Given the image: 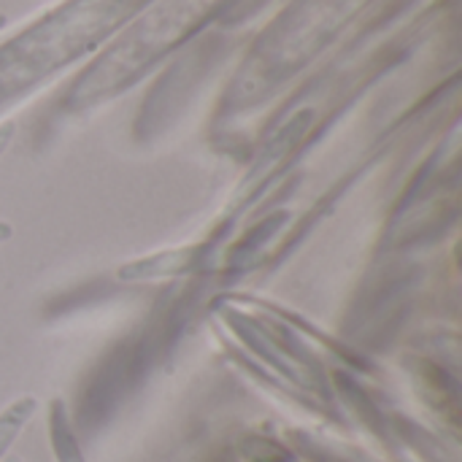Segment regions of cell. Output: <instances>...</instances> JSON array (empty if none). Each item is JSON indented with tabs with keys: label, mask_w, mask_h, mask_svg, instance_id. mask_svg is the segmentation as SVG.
Segmentation results:
<instances>
[{
	"label": "cell",
	"mask_w": 462,
	"mask_h": 462,
	"mask_svg": "<svg viewBox=\"0 0 462 462\" xmlns=\"http://www.w3.org/2000/svg\"><path fill=\"white\" fill-rule=\"evenodd\" d=\"M198 252H200V246H187V249H171L162 254L141 257V260L122 265L116 271V276H119V282H152V279L181 276V273L192 271V265L198 263Z\"/></svg>",
	"instance_id": "obj_1"
},
{
	"label": "cell",
	"mask_w": 462,
	"mask_h": 462,
	"mask_svg": "<svg viewBox=\"0 0 462 462\" xmlns=\"http://www.w3.org/2000/svg\"><path fill=\"white\" fill-rule=\"evenodd\" d=\"M49 441H51V452H54L57 462H87L81 447H79V439L73 433L68 406L60 398L51 401V406H49Z\"/></svg>",
	"instance_id": "obj_2"
},
{
	"label": "cell",
	"mask_w": 462,
	"mask_h": 462,
	"mask_svg": "<svg viewBox=\"0 0 462 462\" xmlns=\"http://www.w3.org/2000/svg\"><path fill=\"white\" fill-rule=\"evenodd\" d=\"M35 409H38V401L24 395V398H16L14 403H8L0 411V460L11 452V447L16 444V439L22 436L27 422L32 420Z\"/></svg>",
	"instance_id": "obj_3"
},
{
	"label": "cell",
	"mask_w": 462,
	"mask_h": 462,
	"mask_svg": "<svg viewBox=\"0 0 462 462\" xmlns=\"http://www.w3.org/2000/svg\"><path fill=\"white\" fill-rule=\"evenodd\" d=\"M14 130H16L14 122H3V125H0V157H3V152L8 149V143L14 141Z\"/></svg>",
	"instance_id": "obj_4"
},
{
	"label": "cell",
	"mask_w": 462,
	"mask_h": 462,
	"mask_svg": "<svg viewBox=\"0 0 462 462\" xmlns=\"http://www.w3.org/2000/svg\"><path fill=\"white\" fill-rule=\"evenodd\" d=\"M11 236H14V227L8 222H0V244H5Z\"/></svg>",
	"instance_id": "obj_5"
},
{
	"label": "cell",
	"mask_w": 462,
	"mask_h": 462,
	"mask_svg": "<svg viewBox=\"0 0 462 462\" xmlns=\"http://www.w3.org/2000/svg\"><path fill=\"white\" fill-rule=\"evenodd\" d=\"M5 27V14H0V30Z\"/></svg>",
	"instance_id": "obj_6"
},
{
	"label": "cell",
	"mask_w": 462,
	"mask_h": 462,
	"mask_svg": "<svg viewBox=\"0 0 462 462\" xmlns=\"http://www.w3.org/2000/svg\"><path fill=\"white\" fill-rule=\"evenodd\" d=\"M5 462H24V460H19V457H8Z\"/></svg>",
	"instance_id": "obj_7"
}]
</instances>
